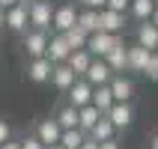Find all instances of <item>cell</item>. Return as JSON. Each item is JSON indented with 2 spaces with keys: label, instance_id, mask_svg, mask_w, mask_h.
Segmentation results:
<instances>
[{
  "label": "cell",
  "instance_id": "cell-14",
  "mask_svg": "<svg viewBox=\"0 0 158 149\" xmlns=\"http://www.w3.org/2000/svg\"><path fill=\"white\" fill-rule=\"evenodd\" d=\"M125 57H128V69L131 72H146V66H149V60H152V54L146 51V48H140V45L125 48Z\"/></svg>",
  "mask_w": 158,
  "mask_h": 149
},
{
  "label": "cell",
  "instance_id": "cell-30",
  "mask_svg": "<svg viewBox=\"0 0 158 149\" xmlns=\"http://www.w3.org/2000/svg\"><path fill=\"white\" fill-rule=\"evenodd\" d=\"M6 140H12V128H9L6 119H0V143H6Z\"/></svg>",
  "mask_w": 158,
  "mask_h": 149
},
{
  "label": "cell",
  "instance_id": "cell-37",
  "mask_svg": "<svg viewBox=\"0 0 158 149\" xmlns=\"http://www.w3.org/2000/svg\"><path fill=\"white\" fill-rule=\"evenodd\" d=\"M149 149H158V134H152V140H149Z\"/></svg>",
  "mask_w": 158,
  "mask_h": 149
},
{
  "label": "cell",
  "instance_id": "cell-13",
  "mask_svg": "<svg viewBox=\"0 0 158 149\" xmlns=\"http://www.w3.org/2000/svg\"><path fill=\"white\" fill-rule=\"evenodd\" d=\"M51 63L45 60V57H39V60H30L27 63V78L33 81V84H45V81H51Z\"/></svg>",
  "mask_w": 158,
  "mask_h": 149
},
{
  "label": "cell",
  "instance_id": "cell-19",
  "mask_svg": "<svg viewBox=\"0 0 158 149\" xmlns=\"http://www.w3.org/2000/svg\"><path fill=\"white\" fill-rule=\"evenodd\" d=\"M105 63H107V69H110V75H116V72H125L128 69V57H125V45L119 42L114 48V51L105 57Z\"/></svg>",
  "mask_w": 158,
  "mask_h": 149
},
{
  "label": "cell",
  "instance_id": "cell-33",
  "mask_svg": "<svg viewBox=\"0 0 158 149\" xmlns=\"http://www.w3.org/2000/svg\"><path fill=\"white\" fill-rule=\"evenodd\" d=\"M98 149H119V143L116 140H105V143H98Z\"/></svg>",
  "mask_w": 158,
  "mask_h": 149
},
{
  "label": "cell",
  "instance_id": "cell-9",
  "mask_svg": "<svg viewBox=\"0 0 158 149\" xmlns=\"http://www.w3.org/2000/svg\"><path fill=\"white\" fill-rule=\"evenodd\" d=\"M69 45H66V39H63L60 33L51 36L48 39V48H45V60L51 63V66H60V63H66V57H69Z\"/></svg>",
  "mask_w": 158,
  "mask_h": 149
},
{
  "label": "cell",
  "instance_id": "cell-11",
  "mask_svg": "<svg viewBox=\"0 0 158 149\" xmlns=\"http://www.w3.org/2000/svg\"><path fill=\"white\" fill-rule=\"evenodd\" d=\"M60 134H63V128L54 119H42V122L36 125V140L42 143V146H54V143H60Z\"/></svg>",
  "mask_w": 158,
  "mask_h": 149
},
{
  "label": "cell",
  "instance_id": "cell-39",
  "mask_svg": "<svg viewBox=\"0 0 158 149\" xmlns=\"http://www.w3.org/2000/svg\"><path fill=\"white\" fill-rule=\"evenodd\" d=\"M0 27H3V9H0Z\"/></svg>",
  "mask_w": 158,
  "mask_h": 149
},
{
  "label": "cell",
  "instance_id": "cell-41",
  "mask_svg": "<svg viewBox=\"0 0 158 149\" xmlns=\"http://www.w3.org/2000/svg\"><path fill=\"white\" fill-rule=\"evenodd\" d=\"M152 3H155V6H158V0H152Z\"/></svg>",
  "mask_w": 158,
  "mask_h": 149
},
{
  "label": "cell",
  "instance_id": "cell-4",
  "mask_svg": "<svg viewBox=\"0 0 158 149\" xmlns=\"http://www.w3.org/2000/svg\"><path fill=\"white\" fill-rule=\"evenodd\" d=\"M45 48H48V33H42V30H27L24 33V51L30 60L45 57Z\"/></svg>",
  "mask_w": 158,
  "mask_h": 149
},
{
  "label": "cell",
  "instance_id": "cell-17",
  "mask_svg": "<svg viewBox=\"0 0 158 149\" xmlns=\"http://www.w3.org/2000/svg\"><path fill=\"white\" fill-rule=\"evenodd\" d=\"M89 105L96 107L98 114L105 116L110 107H114V96H110V89H107V84L105 87H93V98H89Z\"/></svg>",
  "mask_w": 158,
  "mask_h": 149
},
{
  "label": "cell",
  "instance_id": "cell-7",
  "mask_svg": "<svg viewBox=\"0 0 158 149\" xmlns=\"http://www.w3.org/2000/svg\"><path fill=\"white\" fill-rule=\"evenodd\" d=\"M105 119L114 125V131H116V128H128V125L134 122V107L131 105H116V101H114V107L105 114Z\"/></svg>",
  "mask_w": 158,
  "mask_h": 149
},
{
  "label": "cell",
  "instance_id": "cell-36",
  "mask_svg": "<svg viewBox=\"0 0 158 149\" xmlns=\"http://www.w3.org/2000/svg\"><path fill=\"white\" fill-rule=\"evenodd\" d=\"M149 24H152V27H155V30H158V6H155V12H152V18H149Z\"/></svg>",
  "mask_w": 158,
  "mask_h": 149
},
{
  "label": "cell",
  "instance_id": "cell-42",
  "mask_svg": "<svg viewBox=\"0 0 158 149\" xmlns=\"http://www.w3.org/2000/svg\"><path fill=\"white\" fill-rule=\"evenodd\" d=\"M155 57H158V51H155Z\"/></svg>",
  "mask_w": 158,
  "mask_h": 149
},
{
  "label": "cell",
  "instance_id": "cell-38",
  "mask_svg": "<svg viewBox=\"0 0 158 149\" xmlns=\"http://www.w3.org/2000/svg\"><path fill=\"white\" fill-rule=\"evenodd\" d=\"M45 149H63V146H60V143H54V146H45Z\"/></svg>",
  "mask_w": 158,
  "mask_h": 149
},
{
  "label": "cell",
  "instance_id": "cell-29",
  "mask_svg": "<svg viewBox=\"0 0 158 149\" xmlns=\"http://www.w3.org/2000/svg\"><path fill=\"white\" fill-rule=\"evenodd\" d=\"M149 81H158V57L152 54V60H149V66H146V72H143Z\"/></svg>",
  "mask_w": 158,
  "mask_h": 149
},
{
  "label": "cell",
  "instance_id": "cell-34",
  "mask_svg": "<svg viewBox=\"0 0 158 149\" xmlns=\"http://www.w3.org/2000/svg\"><path fill=\"white\" fill-rule=\"evenodd\" d=\"M81 149H98V143H96V140H89V137H87V140L81 143Z\"/></svg>",
  "mask_w": 158,
  "mask_h": 149
},
{
  "label": "cell",
  "instance_id": "cell-23",
  "mask_svg": "<svg viewBox=\"0 0 158 149\" xmlns=\"http://www.w3.org/2000/svg\"><path fill=\"white\" fill-rule=\"evenodd\" d=\"M89 140H96V143H105V140H114V125L107 122L105 116H102V119H98L96 125H93V128H89V134H87Z\"/></svg>",
  "mask_w": 158,
  "mask_h": 149
},
{
  "label": "cell",
  "instance_id": "cell-15",
  "mask_svg": "<svg viewBox=\"0 0 158 149\" xmlns=\"http://www.w3.org/2000/svg\"><path fill=\"white\" fill-rule=\"evenodd\" d=\"M75 81H78V78H75V72H72L66 63H60V66H54V69H51V84L57 89H63V93H69V87L75 84Z\"/></svg>",
  "mask_w": 158,
  "mask_h": 149
},
{
  "label": "cell",
  "instance_id": "cell-6",
  "mask_svg": "<svg viewBox=\"0 0 158 149\" xmlns=\"http://www.w3.org/2000/svg\"><path fill=\"white\" fill-rule=\"evenodd\" d=\"M75 21H78V9L72 6V3H66V6H60V9H54V15H51V27L57 30V33L72 30V27H75Z\"/></svg>",
  "mask_w": 158,
  "mask_h": 149
},
{
  "label": "cell",
  "instance_id": "cell-10",
  "mask_svg": "<svg viewBox=\"0 0 158 149\" xmlns=\"http://www.w3.org/2000/svg\"><path fill=\"white\" fill-rule=\"evenodd\" d=\"M110 69H107L105 60H93L89 63V69L84 72V81H87L89 87H105V84H110Z\"/></svg>",
  "mask_w": 158,
  "mask_h": 149
},
{
  "label": "cell",
  "instance_id": "cell-5",
  "mask_svg": "<svg viewBox=\"0 0 158 149\" xmlns=\"http://www.w3.org/2000/svg\"><path fill=\"white\" fill-rule=\"evenodd\" d=\"M107 89H110V96H114L116 105H128L131 96H134V84L128 78H123V75H114L110 84H107Z\"/></svg>",
  "mask_w": 158,
  "mask_h": 149
},
{
  "label": "cell",
  "instance_id": "cell-20",
  "mask_svg": "<svg viewBox=\"0 0 158 149\" xmlns=\"http://www.w3.org/2000/svg\"><path fill=\"white\" fill-rule=\"evenodd\" d=\"M102 119V114H98L93 105H87V107H81L78 110V131H84V134H89V128Z\"/></svg>",
  "mask_w": 158,
  "mask_h": 149
},
{
  "label": "cell",
  "instance_id": "cell-2",
  "mask_svg": "<svg viewBox=\"0 0 158 149\" xmlns=\"http://www.w3.org/2000/svg\"><path fill=\"white\" fill-rule=\"evenodd\" d=\"M51 15H54V9H51V3H48V0L27 3V21L33 24V30L48 33V27H51Z\"/></svg>",
  "mask_w": 158,
  "mask_h": 149
},
{
  "label": "cell",
  "instance_id": "cell-1",
  "mask_svg": "<svg viewBox=\"0 0 158 149\" xmlns=\"http://www.w3.org/2000/svg\"><path fill=\"white\" fill-rule=\"evenodd\" d=\"M116 45H119V36H110V33H102V30H96V33H89V39H87V54H89V57L105 60V57L114 51Z\"/></svg>",
  "mask_w": 158,
  "mask_h": 149
},
{
  "label": "cell",
  "instance_id": "cell-40",
  "mask_svg": "<svg viewBox=\"0 0 158 149\" xmlns=\"http://www.w3.org/2000/svg\"><path fill=\"white\" fill-rule=\"evenodd\" d=\"M21 3H36V0H21Z\"/></svg>",
  "mask_w": 158,
  "mask_h": 149
},
{
  "label": "cell",
  "instance_id": "cell-18",
  "mask_svg": "<svg viewBox=\"0 0 158 149\" xmlns=\"http://www.w3.org/2000/svg\"><path fill=\"white\" fill-rule=\"evenodd\" d=\"M89 63H93V57H89L87 51H72L69 57H66V66L75 72V78H84V72L89 69Z\"/></svg>",
  "mask_w": 158,
  "mask_h": 149
},
{
  "label": "cell",
  "instance_id": "cell-16",
  "mask_svg": "<svg viewBox=\"0 0 158 149\" xmlns=\"http://www.w3.org/2000/svg\"><path fill=\"white\" fill-rule=\"evenodd\" d=\"M137 45H140V48H146L149 54L158 51V30L149 24V21H143V24L137 27Z\"/></svg>",
  "mask_w": 158,
  "mask_h": 149
},
{
  "label": "cell",
  "instance_id": "cell-32",
  "mask_svg": "<svg viewBox=\"0 0 158 149\" xmlns=\"http://www.w3.org/2000/svg\"><path fill=\"white\" fill-rule=\"evenodd\" d=\"M18 3H21V0H0V9H3V12H6V9H12V6H18Z\"/></svg>",
  "mask_w": 158,
  "mask_h": 149
},
{
  "label": "cell",
  "instance_id": "cell-3",
  "mask_svg": "<svg viewBox=\"0 0 158 149\" xmlns=\"http://www.w3.org/2000/svg\"><path fill=\"white\" fill-rule=\"evenodd\" d=\"M27 3H18V6L6 9L3 12V27L12 30V33H27Z\"/></svg>",
  "mask_w": 158,
  "mask_h": 149
},
{
  "label": "cell",
  "instance_id": "cell-31",
  "mask_svg": "<svg viewBox=\"0 0 158 149\" xmlns=\"http://www.w3.org/2000/svg\"><path fill=\"white\" fill-rule=\"evenodd\" d=\"M81 3H84V6H87V9H93V12H102L107 0H81Z\"/></svg>",
  "mask_w": 158,
  "mask_h": 149
},
{
  "label": "cell",
  "instance_id": "cell-24",
  "mask_svg": "<svg viewBox=\"0 0 158 149\" xmlns=\"http://www.w3.org/2000/svg\"><path fill=\"white\" fill-rule=\"evenodd\" d=\"M128 12H131L137 21H149L152 12H155V3H152V0H131V3H128Z\"/></svg>",
  "mask_w": 158,
  "mask_h": 149
},
{
  "label": "cell",
  "instance_id": "cell-35",
  "mask_svg": "<svg viewBox=\"0 0 158 149\" xmlns=\"http://www.w3.org/2000/svg\"><path fill=\"white\" fill-rule=\"evenodd\" d=\"M0 149H21V146H18V140H6V143H0Z\"/></svg>",
  "mask_w": 158,
  "mask_h": 149
},
{
  "label": "cell",
  "instance_id": "cell-22",
  "mask_svg": "<svg viewBox=\"0 0 158 149\" xmlns=\"http://www.w3.org/2000/svg\"><path fill=\"white\" fill-rule=\"evenodd\" d=\"M63 39H66V45H69V51H87V39L89 36L81 30V27H72V30H66V33H60Z\"/></svg>",
  "mask_w": 158,
  "mask_h": 149
},
{
  "label": "cell",
  "instance_id": "cell-21",
  "mask_svg": "<svg viewBox=\"0 0 158 149\" xmlns=\"http://www.w3.org/2000/svg\"><path fill=\"white\" fill-rule=\"evenodd\" d=\"M54 122L60 125L63 131H72V128H78V110L69 105H63L60 110H57V116H54Z\"/></svg>",
  "mask_w": 158,
  "mask_h": 149
},
{
  "label": "cell",
  "instance_id": "cell-12",
  "mask_svg": "<svg viewBox=\"0 0 158 149\" xmlns=\"http://www.w3.org/2000/svg\"><path fill=\"white\" fill-rule=\"evenodd\" d=\"M98 30H102V33L116 36L119 30H125V15L110 12V9H102V12H98Z\"/></svg>",
  "mask_w": 158,
  "mask_h": 149
},
{
  "label": "cell",
  "instance_id": "cell-28",
  "mask_svg": "<svg viewBox=\"0 0 158 149\" xmlns=\"http://www.w3.org/2000/svg\"><path fill=\"white\" fill-rule=\"evenodd\" d=\"M18 146H21V149H45L42 143H39V140L33 137V134H27L24 140H18Z\"/></svg>",
  "mask_w": 158,
  "mask_h": 149
},
{
  "label": "cell",
  "instance_id": "cell-27",
  "mask_svg": "<svg viewBox=\"0 0 158 149\" xmlns=\"http://www.w3.org/2000/svg\"><path fill=\"white\" fill-rule=\"evenodd\" d=\"M128 3H131V0H107V3H105V9H110V12H119V15H125Z\"/></svg>",
  "mask_w": 158,
  "mask_h": 149
},
{
  "label": "cell",
  "instance_id": "cell-8",
  "mask_svg": "<svg viewBox=\"0 0 158 149\" xmlns=\"http://www.w3.org/2000/svg\"><path fill=\"white\" fill-rule=\"evenodd\" d=\"M89 98H93V87H89L84 78H78V81L69 87V107L81 110V107H87V105H89Z\"/></svg>",
  "mask_w": 158,
  "mask_h": 149
},
{
  "label": "cell",
  "instance_id": "cell-26",
  "mask_svg": "<svg viewBox=\"0 0 158 149\" xmlns=\"http://www.w3.org/2000/svg\"><path fill=\"white\" fill-rule=\"evenodd\" d=\"M84 140H87V134L78 131V128L60 134V146H63V149H81V143H84Z\"/></svg>",
  "mask_w": 158,
  "mask_h": 149
},
{
  "label": "cell",
  "instance_id": "cell-25",
  "mask_svg": "<svg viewBox=\"0 0 158 149\" xmlns=\"http://www.w3.org/2000/svg\"><path fill=\"white\" fill-rule=\"evenodd\" d=\"M75 27H81L84 33H96L98 30V12H93V9H84V12H78V21H75Z\"/></svg>",
  "mask_w": 158,
  "mask_h": 149
}]
</instances>
